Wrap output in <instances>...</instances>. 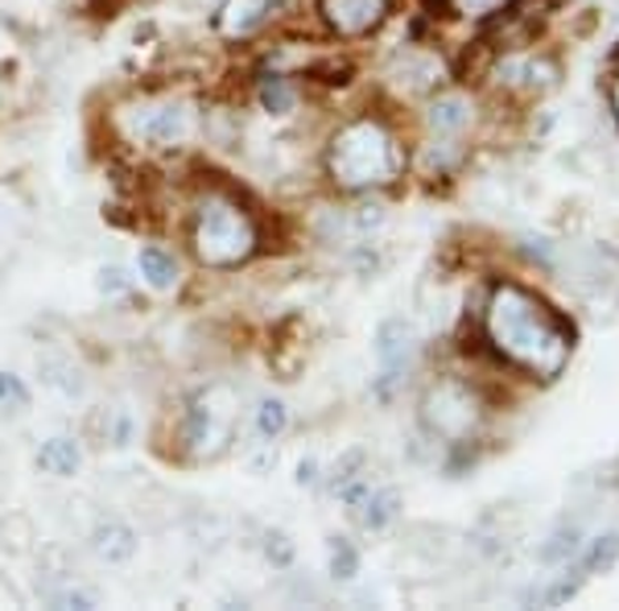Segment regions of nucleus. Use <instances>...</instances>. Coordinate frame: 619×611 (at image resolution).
Returning <instances> with one entry per match:
<instances>
[{
  "instance_id": "1",
  "label": "nucleus",
  "mask_w": 619,
  "mask_h": 611,
  "mask_svg": "<svg viewBox=\"0 0 619 611\" xmlns=\"http://www.w3.org/2000/svg\"><path fill=\"white\" fill-rule=\"evenodd\" d=\"M483 339L500 364L557 380L574 356V323L521 282H500L483 302Z\"/></svg>"
},
{
  "instance_id": "2",
  "label": "nucleus",
  "mask_w": 619,
  "mask_h": 611,
  "mask_svg": "<svg viewBox=\"0 0 619 611\" xmlns=\"http://www.w3.org/2000/svg\"><path fill=\"white\" fill-rule=\"evenodd\" d=\"M186 240L202 268H240L261 252V220L235 190L207 187L190 203Z\"/></svg>"
},
{
  "instance_id": "3",
  "label": "nucleus",
  "mask_w": 619,
  "mask_h": 611,
  "mask_svg": "<svg viewBox=\"0 0 619 611\" xmlns=\"http://www.w3.org/2000/svg\"><path fill=\"white\" fill-rule=\"evenodd\" d=\"M326 173L343 194L392 187L405 173V145L380 116H356L326 145Z\"/></svg>"
},
{
  "instance_id": "4",
  "label": "nucleus",
  "mask_w": 619,
  "mask_h": 611,
  "mask_svg": "<svg viewBox=\"0 0 619 611\" xmlns=\"http://www.w3.org/2000/svg\"><path fill=\"white\" fill-rule=\"evenodd\" d=\"M124 141L140 145V149H182L199 137L202 128V104L195 95L170 92V95H149V99H133L116 112Z\"/></svg>"
},
{
  "instance_id": "5",
  "label": "nucleus",
  "mask_w": 619,
  "mask_h": 611,
  "mask_svg": "<svg viewBox=\"0 0 619 611\" xmlns=\"http://www.w3.org/2000/svg\"><path fill=\"white\" fill-rule=\"evenodd\" d=\"M235 439V405L228 389H202L178 413V459L216 463Z\"/></svg>"
},
{
  "instance_id": "6",
  "label": "nucleus",
  "mask_w": 619,
  "mask_h": 611,
  "mask_svg": "<svg viewBox=\"0 0 619 611\" xmlns=\"http://www.w3.org/2000/svg\"><path fill=\"white\" fill-rule=\"evenodd\" d=\"M480 418H483V405L466 380L442 377L421 397V425L430 430L433 439L450 442V446L471 442V434L480 430Z\"/></svg>"
},
{
  "instance_id": "7",
  "label": "nucleus",
  "mask_w": 619,
  "mask_h": 611,
  "mask_svg": "<svg viewBox=\"0 0 619 611\" xmlns=\"http://www.w3.org/2000/svg\"><path fill=\"white\" fill-rule=\"evenodd\" d=\"M397 0H318V17L326 21V30L335 38H368L388 21Z\"/></svg>"
},
{
  "instance_id": "8",
  "label": "nucleus",
  "mask_w": 619,
  "mask_h": 611,
  "mask_svg": "<svg viewBox=\"0 0 619 611\" xmlns=\"http://www.w3.org/2000/svg\"><path fill=\"white\" fill-rule=\"evenodd\" d=\"M281 0H223L216 9V21H211V30L216 38L223 42H248V38H256V33L277 17Z\"/></svg>"
},
{
  "instance_id": "9",
  "label": "nucleus",
  "mask_w": 619,
  "mask_h": 611,
  "mask_svg": "<svg viewBox=\"0 0 619 611\" xmlns=\"http://www.w3.org/2000/svg\"><path fill=\"white\" fill-rule=\"evenodd\" d=\"M413 356V327L405 318H385L376 327V360H380V380H376V392L388 397L392 384L401 380L405 364Z\"/></svg>"
},
{
  "instance_id": "10",
  "label": "nucleus",
  "mask_w": 619,
  "mask_h": 611,
  "mask_svg": "<svg viewBox=\"0 0 619 611\" xmlns=\"http://www.w3.org/2000/svg\"><path fill=\"white\" fill-rule=\"evenodd\" d=\"M500 87L525 95H545L549 87H557V66L545 54H508L504 63L495 66Z\"/></svg>"
},
{
  "instance_id": "11",
  "label": "nucleus",
  "mask_w": 619,
  "mask_h": 611,
  "mask_svg": "<svg viewBox=\"0 0 619 611\" xmlns=\"http://www.w3.org/2000/svg\"><path fill=\"white\" fill-rule=\"evenodd\" d=\"M475 120V104L459 92H447V95H433L430 108H426V125H430L433 137H442V141H454V137H463L466 128Z\"/></svg>"
},
{
  "instance_id": "12",
  "label": "nucleus",
  "mask_w": 619,
  "mask_h": 611,
  "mask_svg": "<svg viewBox=\"0 0 619 611\" xmlns=\"http://www.w3.org/2000/svg\"><path fill=\"white\" fill-rule=\"evenodd\" d=\"M92 554L108 566L128 562V558L137 554V534H133L124 520H104V525H95V534H92Z\"/></svg>"
},
{
  "instance_id": "13",
  "label": "nucleus",
  "mask_w": 619,
  "mask_h": 611,
  "mask_svg": "<svg viewBox=\"0 0 619 611\" xmlns=\"http://www.w3.org/2000/svg\"><path fill=\"white\" fill-rule=\"evenodd\" d=\"M137 273L145 277V285H149V289L166 294V289H174V285H178V277H182V265H178V256H174L170 249H161V244H145V249L137 252Z\"/></svg>"
},
{
  "instance_id": "14",
  "label": "nucleus",
  "mask_w": 619,
  "mask_h": 611,
  "mask_svg": "<svg viewBox=\"0 0 619 611\" xmlns=\"http://www.w3.org/2000/svg\"><path fill=\"white\" fill-rule=\"evenodd\" d=\"M352 513H356L359 525H364L368 534H380V529H388V525L397 520V513H401V496H397L392 487H380V492H368Z\"/></svg>"
},
{
  "instance_id": "15",
  "label": "nucleus",
  "mask_w": 619,
  "mask_h": 611,
  "mask_svg": "<svg viewBox=\"0 0 619 611\" xmlns=\"http://www.w3.org/2000/svg\"><path fill=\"white\" fill-rule=\"evenodd\" d=\"M78 463H83V451H78V442L66 439V434L46 439L42 451H38V467L46 471V475H59V480H71L78 471Z\"/></svg>"
},
{
  "instance_id": "16",
  "label": "nucleus",
  "mask_w": 619,
  "mask_h": 611,
  "mask_svg": "<svg viewBox=\"0 0 619 611\" xmlns=\"http://www.w3.org/2000/svg\"><path fill=\"white\" fill-rule=\"evenodd\" d=\"M256 104L269 116H290L297 108V87L290 83V75H261L256 78Z\"/></svg>"
},
{
  "instance_id": "17",
  "label": "nucleus",
  "mask_w": 619,
  "mask_h": 611,
  "mask_svg": "<svg viewBox=\"0 0 619 611\" xmlns=\"http://www.w3.org/2000/svg\"><path fill=\"white\" fill-rule=\"evenodd\" d=\"M252 430H256V439L273 446V442L290 430V409L281 405V401H261V405H256V418H252Z\"/></svg>"
},
{
  "instance_id": "18",
  "label": "nucleus",
  "mask_w": 619,
  "mask_h": 611,
  "mask_svg": "<svg viewBox=\"0 0 619 611\" xmlns=\"http://www.w3.org/2000/svg\"><path fill=\"white\" fill-rule=\"evenodd\" d=\"M616 558H619V534H604L590 541V549L583 554L578 570H583V575H599V570H611Z\"/></svg>"
},
{
  "instance_id": "19",
  "label": "nucleus",
  "mask_w": 619,
  "mask_h": 611,
  "mask_svg": "<svg viewBox=\"0 0 619 611\" xmlns=\"http://www.w3.org/2000/svg\"><path fill=\"white\" fill-rule=\"evenodd\" d=\"M578 549H583V534H578V529L570 525V529H557V534L549 537L542 549H537V558H542V562H549V566H557V562H570Z\"/></svg>"
},
{
  "instance_id": "20",
  "label": "nucleus",
  "mask_w": 619,
  "mask_h": 611,
  "mask_svg": "<svg viewBox=\"0 0 619 611\" xmlns=\"http://www.w3.org/2000/svg\"><path fill=\"white\" fill-rule=\"evenodd\" d=\"M331 575L339 582H352L359 575V549L347 537H331Z\"/></svg>"
},
{
  "instance_id": "21",
  "label": "nucleus",
  "mask_w": 619,
  "mask_h": 611,
  "mask_svg": "<svg viewBox=\"0 0 619 611\" xmlns=\"http://www.w3.org/2000/svg\"><path fill=\"white\" fill-rule=\"evenodd\" d=\"M0 405H4V409H25V405H30V389H25V380L13 377V372H0Z\"/></svg>"
},
{
  "instance_id": "22",
  "label": "nucleus",
  "mask_w": 619,
  "mask_h": 611,
  "mask_svg": "<svg viewBox=\"0 0 619 611\" xmlns=\"http://www.w3.org/2000/svg\"><path fill=\"white\" fill-rule=\"evenodd\" d=\"M42 377H46V384H54V389L66 392V397H75V392H78V380H75V372H71V364L42 360Z\"/></svg>"
},
{
  "instance_id": "23",
  "label": "nucleus",
  "mask_w": 619,
  "mask_h": 611,
  "mask_svg": "<svg viewBox=\"0 0 619 611\" xmlns=\"http://www.w3.org/2000/svg\"><path fill=\"white\" fill-rule=\"evenodd\" d=\"M583 579H587L583 570H574V579H570V575H566V579H557L554 587H549V591L542 596V603H549V608H557V603H570V599L583 591Z\"/></svg>"
},
{
  "instance_id": "24",
  "label": "nucleus",
  "mask_w": 619,
  "mask_h": 611,
  "mask_svg": "<svg viewBox=\"0 0 619 611\" xmlns=\"http://www.w3.org/2000/svg\"><path fill=\"white\" fill-rule=\"evenodd\" d=\"M264 558L273 566H290L294 562V546L285 534H264Z\"/></svg>"
},
{
  "instance_id": "25",
  "label": "nucleus",
  "mask_w": 619,
  "mask_h": 611,
  "mask_svg": "<svg viewBox=\"0 0 619 611\" xmlns=\"http://www.w3.org/2000/svg\"><path fill=\"white\" fill-rule=\"evenodd\" d=\"M504 4H508V0H450V9L463 17H492V13H500Z\"/></svg>"
},
{
  "instance_id": "26",
  "label": "nucleus",
  "mask_w": 619,
  "mask_h": 611,
  "mask_svg": "<svg viewBox=\"0 0 619 611\" xmlns=\"http://www.w3.org/2000/svg\"><path fill=\"white\" fill-rule=\"evenodd\" d=\"M99 289H104V294H124V289H128V273H124L120 265L99 268Z\"/></svg>"
},
{
  "instance_id": "27",
  "label": "nucleus",
  "mask_w": 619,
  "mask_h": 611,
  "mask_svg": "<svg viewBox=\"0 0 619 611\" xmlns=\"http://www.w3.org/2000/svg\"><path fill=\"white\" fill-rule=\"evenodd\" d=\"M54 603L59 608H95V596H87V591H62V596H54Z\"/></svg>"
},
{
  "instance_id": "28",
  "label": "nucleus",
  "mask_w": 619,
  "mask_h": 611,
  "mask_svg": "<svg viewBox=\"0 0 619 611\" xmlns=\"http://www.w3.org/2000/svg\"><path fill=\"white\" fill-rule=\"evenodd\" d=\"M297 484L302 487L318 484V459H302V463H297Z\"/></svg>"
},
{
  "instance_id": "29",
  "label": "nucleus",
  "mask_w": 619,
  "mask_h": 611,
  "mask_svg": "<svg viewBox=\"0 0 619 611\" xmlns=\"http://www.w3.org/2000/svg\"><path fill=\"white\" fill-rule=\"evenodd\" d=\"M128 439H133V422H128V418H116V434H112V442H116V446H128Z\"/></svg>"
},
{
  "instance_id": "30",
  "label": "nucleus",
  "mask_w": 619,
  "mask_h": 611,
  "mask_svg": "<svg viewBox=\"0 0 619 611\" xmlns=\"http://www.w3.org/2000/svg\"><path fill=\"white\" fill-rule=\"evenodd\" d=\"M607 99H611V112H616V125H619V66L616 75H611V83H607Z\"/></svg>"
}]
</instances>
